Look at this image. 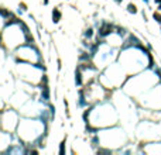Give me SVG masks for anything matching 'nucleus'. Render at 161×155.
<instances>
[{"instance_id":"obj_1","label":"nucleus","mask_w":161,"mask_h":155,"mask_svg":"<svg viewBox=\"0 0 161 155\" xmlns=\"http://www.w3.org/2000/svg\"><path fill=\"white\" fill-rule=\"evenodd\" d=\"M112 33H115V27H113L112 24H109V23H103L102 27L99 28V35L100 37H107Z\"/></svg>"},{"instance_id":"obj_7","label":"nucleus","mask_w":161,"mask_h":155,"mask_svg":"<svg viewBox=\"0 0 161 155\" xmlns=\"http://www.w3.org/2000/svg\"><path fill=\"white\" fill-rule=\"evenodd\" d=\"M92 35H93V30H92V28H88V30L85 31V37L86 38H91Z\"/></svg>"},{"instance_id":"obj_6","label":"nucleus","mask_w":161,"mask_h":155,"mask_svg":"<svg viewBox=\"0 0 161 155\" xmlns=\"http://www.w3.org/2000/svg\"><path fill=\"white\" fill-rule=\"evenodd\" d=\"M127 11L129 13H131V14H136L139 10H137V7H136V4H133V3H129L127 4Z\"/></svg>"},{"instance_id":"obj_2","label":"nucleus","mask_w":161,"mask_h":155,"mask_svg":"<svg viewBox=\"0 0 161 155\" xmlns=\"http://www.w3.org/2000/svg\"><path fill=\"white\" fill-rule=\"evenodd\" d=\"M41 99L44 102H48L49 100V90H48V86H43V90H41Z\"/></svg>"},{"instance_id":"obj_9","label":"nucleus","mask_w":161,"mask_h":155,"mask_svg":"<svg viewBox=\"0 0 161 155\" xmlns=\"http://www.w3.org/2000/svg\"><path fill=\"white\" fill-rule=\"evenodd\" d=\"M115 2H116V3H122L123 0H115Z\"/></svg>"},{"instance_id":"obj_11","label":"nucleus","mask_w":161,"mask_h":155,"mask_svg":"<svg viewBox=\"0 0 161 155\" xmlns=\"http://www.w3.org/2000/svg\"><path fill=\"white\" fill-rule=\"evenodd\" d=\"M143 2H144L146 4H148V2H150V0H143Z\"/></svg>"},{"instance_id":"obj_12","label":"nucleus","mask_w":161,"mask_h":155,"mask_svg":"<svg viewBox=\"0 0 161 155\" xmlns=\"http://www.w3.org/2000/svg\"><path fill=\"white\" fill-rule=\"evenodd\" d=\"M154 2H155L157 4H158V3H161V0H154Z\"/></svg>"},{"instance_id":"obj_3","label":"nucleus","mask_w":161,"mask_h":155,"mask_svg":"<svg viewBox=\"0 0 161 155\" xmlns=\"http://www.w3.org/2000/svg\"><path fill=\"white\" fill-rule=\"evenodd\" d=\"M75 82H76V85H81V83H82V69H81V68H78V69H76Z\"/></svg>"},{"instance_id":"obj_5","label":"nucleus","mask_w":161,"mask_h":155,"mask_svg":"<svg viewBox=\"0 0 161 155\" xmlns=\"http://www.w3.org/2000/svg\"><path fill=\"white\" fill-rule=\"evenodd\" d=\"M153 18L157 21V24L161 25V11H160V10H157V11L153 13Z\"/></svg>"},{"instance_id":"obj_8","label":"nucleus","mask_w":161,"mask_h":155,"mask_svg":"<svg viewBox=\"0 0 161 155\" xmlns=\"http://www.w3.org/2000/svg\"><path fill=\"white\" fill-rule=\"evenodd\" d=\"M59 152H61V154H64V152H65V140L61 143V148H59Z\"/></svg>"},{"instance_id":"obj_4","label":"nucleus","mask_w":161,"mask_h":155,"mask_svg":"<svg viewBox=\"0 0 161 155\" xmlns=\"http://www.w3.org/2000/svg\"><path fill=\"white\" fill-rule=\"evenodd\" d=\"M52 18H54V23H58L59 20H61V11L55 9L54 11H52Z\"/></svg>"},{"instance_id":"obj_10","label":"nucleus","mask_w":161,"mask_h":155,"mask_svg":"<svg viewBox=\"0 0 161 155\" xmlns=\"http://www.w3.org/2000/svg\"><path fill=\"white\" fill-rule=\"evenodd\" d=\"M158 10L161 11V3H158Z\"/></svg>"}]
</instances>
